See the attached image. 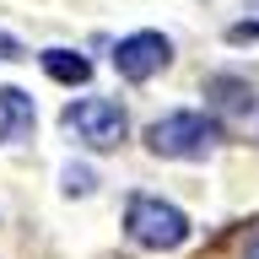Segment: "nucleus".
Here are the masks:
<instances>
[{
	"label": "nucleus",
	"instance_id": "obj_10",
	"mask_svg": "<svg viewBox=\"0 0 259 259\" xmlns=\"http://www.w3.org/2000/svg\"><path fill=\"white\" fill-rule=\"evenodd\" d=\"M0 60H16V44H11V38H0Z\"/></svg>",
	"mask_w": 259,
	"mask_h": 259
},
{
	"label": "nucleus",
	"instance_id": "obj_5",
	"mask_svg": "<svg viewBox=\"0 0 259 259\" xmlns=\"http://www.w3.org/2000/svg\"><path fill=\"white\" fill-rule=\"evenodd\" d=\"M32 97L22 92V87H0V146H11V141H27L32 135Z\"/></svg>",
	"mask_w": 259,
	"mask_h": 259
},
{
	"label": "nucleus",
	"instance_id": "obj_9",
	"mask_svg": "<svg viewBox=\"0 0 259 259\" xmlns=\"http://www.w3.org/2000/svg\"><path fill=\"white\" fill-rule=\"evenodd\" d=\"M243 259H259V227L248 232V243H243Z\"/></svg>",
	"mask_w": 259,
	"mask_h": 259
},
{
	"label": "nucleus",
	"instance_id": "obj_7",
	"mask_svg": "<svg viewBox=\"0 0 259 259\" xmlns=\"http://www.w3.org/2000/svg\"><path fill=\"white\" fill-rule=\"evenodd\" d=\"M92 167H76V162H70V167H65V194H92Z\"/></svg>",
	"mask_w": 259,
	"mask_h": 259
},
{
	"label": "nucleus",
	"instance_id": "obj_8",
	"mask_svg": "<svg viewBox=\"0 0 259 259\" xmlns=\"http://www.w3.org/2000/svg\"><path fill=\"white\" fill-rule=\"evenodd\" d=\"M232 38H238V44H243V38H259V22H238V27H232Z\"/></svg>",
	"mask_w": 259,
	"mask_h": 259
},
{
	"label": "nucleus",
	"instance_id": "obj_6",
	"mask_svg": "<svg viewBox=\"0 0 259 259\" xmlns=\"http://www.w3.org/2000/svg\"><path fill=\"white\" fill-rule=\"evenodd\" d=\"M38 60H44V70L54 81H65V87H81V81L92 76V60H81V54H70V49H44Z\"/></svg>",
	"mask_w": 259,
	"mask_h": 259
},
{
	"label": "nucleus",
	"instance_id": "obj_1",
	"mask_svg": "<svg viewBox=\"0 0 259 259\" xmlns=\"http://www.w3.org/2000/svg\"><path fill=\"white\" fill-rule=\"evenodd\" d=\"M222 141V124L210 119V113H162L157 124L146 130V146L157 151V157H178V162H194V157H210Z\"/></svg>",
	"mask_w": 259,
	"mask_h": 259
},
{
	"label": "nucleus",
	"instance_id": "obj_2",
	"mask_svg": "<svg viewBox=\"0 0 259 259\" xmlns=\"http://www.w3.org/2000/svg\"><path fill=\"white\" fill-rule=\"evenodd\" d=\"M124 232H130V243H141L151 254H167L189 238V216L167 200H157V194H135L124 205Z\"/></svg>",
	"mask_w": 259,
	"mask_h": 259
},
{
	"label": "nucleus",
	"instance_id": "obj_3",
	"mask_svg": "<svg viewBox=\"0 0 259 259\" xmlns=\"http://www.w3.org/2000/svg\"><path fill=\"white\" fill-rule=\"evenodd\" d=\"M60 119H65V130H70L81 146H92V151H113V146L124 141V130H130L124 108H119L113 97H76Z\"/></svg>",
	"mask_w": 259,
	"mask_h": 259
},
{
	"label": "nucleus",
	"instance_id": "obj_4",
	"mask_svg": "<svg viewBox=\"0 0 259 259\" xmlns=\"http://www.w3.org/2000/svg\"><path fill=\"white\" fill-rule=\"evenodd\" d=\"M167 60H173V44H167L162 32H130V38H119V49H113V70L124 81H151Z\"/></svg>",
	"mask_w": 259,
	"mask_h": 259
}]
</instances>
